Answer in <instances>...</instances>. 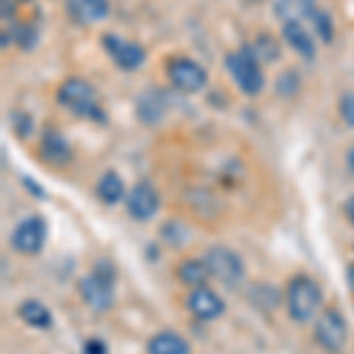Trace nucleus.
<instances>
[{"mask_svg": "<svg viewBox=\"0 0 354 354\" xmlns=\"http://www.w3.org/2000/svg\"><path fill=\"white\" fill-rule=\"evenodd\" d=\"M312 26H314V31H317V36L322 38V43H330L333 41V19H330V15L328 12H324V10H314L312 12Z\"/></svg>", "mask_w": 354, "mask_h": 354, "instance_id": "obj_22", "label": "nucleus"}, {"mask_svg": "<svg viewBox=\"0 0 354 354\" xmlns=\"http://www.w3.org/2000/svg\"><path fill=\"white\" fill-rule=\"evenodd\" d=\"M149 354H189V342L173 330H161L149 340Z\"/></svg>", "mask_w": 354, "mask_h": 354, "instance_id": "obj_16", "label": "nucleus"}, {"mask_svg": "<svg viewBox=\"0 0 354 354\" xmlns=\"http://www.w3.org/2000/svg\"><path fill=\"white\" fill-rule=\"evenodd\" d=\"M163 95L156 93V90H149V93H145L140 97V102H137V113H140V118L145 123H156L161 121L163 116Z\"/></svg>", "mask_w": 354, "mask_h": 354, "instance_id": "obj_19", "label": "nucleus"}, {"mask_svg": "<svg viewBox=\"0 0 354 354\" xmlns=\"http://www.w3.org/2000/svg\"><path fill=\"white\" fill-rule=\"evenodd\" d=\"M314 10H317V0H277V5H274V12L283 24L302 21L305 17H312Z\"/></svg>", "mask_w": 354, "mask_h": 354, "instance_id": "obj_15", "label": "nucleus"}, {"mask_svg": "<svg viewBox=\"0 0 354 354\" xmlns=\"http://www.w3.org/2000/svg\"><path fill=\"white\" fill-rule=\"evenodd\" d=\"M347 283H350V288L354 290V262L347 267Z\"/></svg>", "mask_w": 354, "mask_h": 354, "instance_id": "obj_28", "label": "nucleus"}, {"mask_svg": "<svg viewBox=\"0 0 354 354\" xmlns=\"http://www.w3.org/2000/svg\"><path fill=\"white\" fill-rule=\"evenodd\" d=\"M48 241V225L41 215L24 218L12 232V248L21 255H38Z\"/></svg>", "mask_w": 354, "mask_h": 354, "instance_id": "obj_8", "label": "nucleus"}, {"mask_svg": "<svg viewBox=\"0 0 354 354\" xmlns=\"http://www.w3.org/2000/svg\"><path fill=\"white\" fill-rule=\"evenodd\" d=\"M158 205H161V196L151 182H137L125 196V208H128L130 218L137 222L151 220L158 213Z\"/></svg>", "mask_w": 354, "mask_h": 354, "instance_id": "obj_10", "label": "nucleus"}, {"mask_svg": "<svg viewBox=\"0 0 354 354\" xmlns=\"http://www.w3.org/2000/svg\"><path fill=\"white\" fill-rule=\"evenodd\" d=\"M352 225H354V220H352Z\"/></svg>", "mask_w": 354, "mask_h": 354, "instance_id": "obj_30", "label": "nucleus"}, {"mask_svg": "<svg viewBox=\"0 0 354 354\" xmlns=\"http://www.w3.org/2000/svg\"><path fill=\"white\" fill-rule=\"evenodd\" d=\"M180 279L192 288H201L205 286V281L210 279V270L203 260H185L180 265Z\"/></svg>", "mask_w": 354, "mask_h": 354, "instance_id": "obj_20", "label": "nucleus"}, {"mask_svg": "<svg viewBox=\"0 0 354 354\" xmlns=\"http://www.w3.org/2000/svg\"><path fill=\"white\" fill-rule=\"evenodd\" d=\"M203 262L208 265L210 277H215L218 281L227 283V286H236V283H241L245 277L243 260L239 258L232 248H225V245L210 248L208 253H205Z\"/></svg>", "mask_w": 354, "mask_h": 354, "instance_id": "obj_5", "label": "nucleus"}, {"mask_svg": "<svg viewBox=\"0 0 354 354\" xmlns=\"http://www.w3.org/2000/svg\"><path fill=\"white\" fill-rule=\"evenodd\" d=\"M66 12L76 24H95L109 15V0H64Z\"/></svg>", "mask_w": 354, "mask_h": 354, "instance_id": "obj_13", "label": "nucleus"}, {"mask_svg": "<svg viewBox=\"0 0 354 354\" xmlns=\"http://www.w3.org/2000/svg\"><path fill=\"white\" fill-rule=\"evenodd\" d=\"M97 196H100V201H104L109 205L123 201V196H128V194H125V187H123V180L118 177V173L106 170V173L100 177V182H97Z\"/></svg>", "mask_w": 354, "mask_h": 354, "instance_id": "obj_18", "label": "nucleus"}, {"mask_svg": "<svg viewBox=\"0 0 354 354\" xmlns=\"http://www.w3.org/2000/svg\"><path fill=\"white\" fill-rule=\"evenodd\" d=\"M165 73H168V81L175 85L182 93H201L208 83V71L198 64V62L189 59V57H173L168 59V66H165Z\"/></svg>", "mask_w": 354, "mask_h": 354, "instance_id": "obj_6", "label": "nucleus"}, {"mask_svg": "<svg viewBox=\"0 0 354 354\" xmlns=\"http://www.w3.org/2000/svg\"><path fill=\"white\" fill-rule=\"evenodd\" d=\"M102 45L109 53V57L113 59V64L123 71H137L147 59V50L142 48L140 43L128 41V38H121L116 33H104L102 36Z\"/></svg>", "mask_w": 354, "mask_h": 354, "instance_id": "obj_9", "label": "nucleus"}, {"mask_svg": "<svg viewBox=\"0 0 354 354\" xmlns=\"http://www.w3.org/2000/svg\"><path fill=\"white\" fill-rule=\"evenodd\" d=\"M250 48L255 50V55H258L260 62H274V59H279V55H281V48H279L277 38L270 36V33H262V36H258Z\"/></svg>", "mask_w": 354, "mask_h": 354, "instance_id": "obj_21", "label": "nucleus"}, {"mask_svg": "<svg viewBox=\"0 0 354 354\" xmlns=\"http://www.w3.org/2000/svg\"><path fill=\"white\" fill-rule=\"evenodd\" d=\"M19 317L24 319L28 326L48 330L53 326V312L48 310V305H43L41 300H26L19 305Z\"/></svg>", "mask_w": 354, "mask_h": 354, "instance_id": "obj_17", "label": "nucleus"}, {"mask_svg": "<svg viewBox=\"0 0 354 354\" xmlns=\"http://www.w3.org/2000/svg\"><path fill=\"white\" fill-rule=\"evenodd\" d=\"M314 338L326 352H338L347 342V322L338 310H324L314 324Z\"/></svg>", "mask_w": 354, "mask_h": 354, "instance_id": "obj_7", "label": "nucleus"}, {"mask_svg": "<svg viewBox=\"0 0 354 354\" xmlns=\"http://www.w3.org/2000/svg\"><path fill=\"white\" fill-rule=\"evenodd\" d=\"M187 307L192 310L194 317L203 319V322H210V319H218L222 312H225V300L220 298L215 290L210 288H194L187 298Z\"/></svg>", "mask_w": 354, "mask_h": 354, "instance_id": "obj_11", "label": "nucleus"}, {"mask_svg": "<svg viewBox=\"0 0 354 354\" xmlns=\"http://www.w3.org/2000/svg\"><path fill=\"white\" fill-rule=\"evenodd\" d=\"M31 3V0H0V5H3V10H0V12H3V19L5 21H17V12H19V8L21 5H28Z\"/></svg>", "mask_w": 354, "mask_h": 354, "instance_id": "obj_24", "label": "nucleus"}, {"mask_svg": "<svg viewBox=\"0 0 354 354\" xmlns=\"http://www.w3.org/2000/svg\"><path fill=\"white\" fill-rule=\"evenodd\" d=\"M345 213H347V218L354 220V196H350V201L345 203Z\"/></svg>", "mask_w": 354, "mask_h": 354, "instance_id": "obj_27", "label": "nucleus"}, {"mask_svg": "<svg viewBox=\"0 0 354 354\" xmlns=\"http://www.w3.org/2000/svg\"><path fill=\"white\" fill-rule=\"evenodd\" d=\"M227 71L234 78V83L239 85L243 95H260L262 88H265V73H262V62L258 59L255 50L250 45H243V48L234 50V53L227 55L225 59Z\"/></svg>", "mask_w": 354, "mask_h": 354, "instance_id": "obj_2", "label": "nucleus"}, {"mask_svg": "<svg viewBox=\"0 0 354 354\" xmlns=\"http://www.w3.org/2000/svg\"><path fill=\"white\" fill-rule=\"evenodd\" d=\"M286 305L288 314L293 322L305 324L317 314L319 305H322V288L312 277L298 274L295 279H290L288 293H286Z\"/></svg>", "mask_w": 354, "mask_h": 354, "instance_id": "obj_3", "label": "nucleus"}, {"mask_svg": "<svg viewBox=\"0 0 354 354\" xmlns=\"http://www.w3.org/2000/svg\"><path fill=\"white\" fill-rule=\"evenodd\" d=\"M83 354H109V347H106L104 340L100 338H90L83 345Z\"/></svg>", "mask_w": 354, "mask_h": 354, "instance_id": "obj_26", "label": "nucleus"}, {"mask_svg": "<svg viewBox=\"0 0 354 354\" xmlns=\"http://www.w3.org/2000/svg\"><path fill=\"white\" fill-rule=\"evenodd\" d=\"M41 156L50 165L62 168L71 161V145L57 128H45L41 135Z\"/></svg>", "mask_w": 354, "mask_h": 354, "instance_id": "obj_12", "label": "nucleus"}, {"mask_svg": "<svg viewBox=\"0 0 354 354\" xmlns=\"http://www.w3.org/2000/svg\"><path fill=\"white\" fill-rule=\"evenodd\" d=\"M113 286H116V274L109 265L97 262L93 274L81 281V295L85 305L95 312H106L113 305Z\"/></svg>", "mask_w": 354, "mask_h": 354, "instance_id": "obj_4", "label": "nucleus"}, {"mask_svg": "<svg viewBox=\"0 0 354 354\" xmlns=\"http://www.w3.org/2000/svg\"><path fill=\"white\" fill-rule=\"evenodd\" d=\"M347 168H350L352 173H354V147L350 149V153H347Z\"/></svg>", "mask_w": 354, "mask_h": 354, "instance_id": "obj_29", "label": "nucleus"}, {"mask_svg": "<svg viewBox=\"0 0 354 354\" xmlns=\"http://www.w3.org/2000/svg\"><path fill=\"white\" fill-rule=\"evenodd\" d=\"M283 41H286L302 59H314V57H317V43H314L312 33L302 26V21H286V24H283Z\"/></svg>", "mask_w": 354, "mask_h": 354, "instance_id": "obj_14", "label": "nucleus"}, {"mask_svg": "<svg viewBox=\"0 0 354 354\" xmlns=\"http://www.w3.org/2000/svg\"><path fill=\"white\" fill-rule=\"evenodd\" d=\"M12 116L17 118V121H12L17 135L19 137H26L28 133H31V116L28 113H21V111H15Z\"/></svg>", "mask_w": 354, "mask_h": 354, "instance_id": "obj_25", "label": "nucleus"}, {"mask_svg": "<svg viewBox=\"0 0 354 354\" xmlns=\"http://www.w3.org/2000/svg\"><path fill=\"white\" fill-rule=\"evenodd\" d=\"M340 118L345 121L350 128H354V93H345L340 97V104H338Z\"/></svg>", "mask_w": 354, "mask_h": 354, "instance_id": "obj_23", "label": "nucleus"}, {"mask_svg": "<svg viewBox=\"0 0 354 354\" xmlns=\"http://www.w3.org/2000/svg\"><path fill=\"white\" fill-rule=\"evenodd\" d=\"M57 102L71 111L73 116L88 118V121L95 123H106V111L100 104V95L83 78H66L57 90Z\"/></svg>", "mask_w": 354, "mask_h": 354, "instance_id": "obj_1", "label": "nucleus"}]
</instances>
